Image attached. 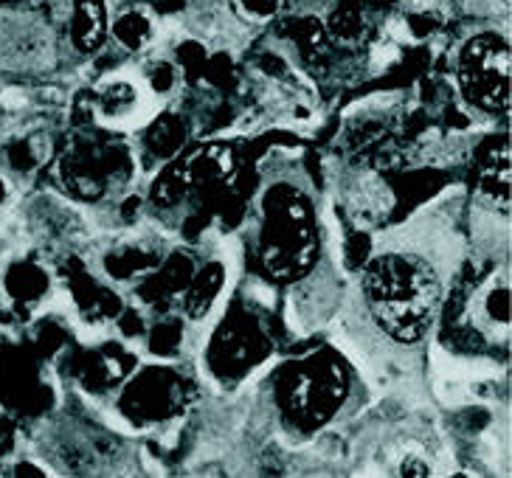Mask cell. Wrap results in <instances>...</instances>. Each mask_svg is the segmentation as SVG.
<instances>
[{
    "label": "cell",
    "mask_w": 512,
    "mask_h": 478,
    "mask_svg": "<svg viewBox=\"0 0 512 478\" xmlns=\"http://www.w3.org/2000/svg\"><path fill=\"white\" fill-rule=\"evenodd\" d=\"M138 76H141V82H144V88H147L152 99H166V96H172L175 90L181 88L183 74L172 57H152Z\"/></svg>",
    "instance_id": "23"
},
{
    "label": "cell",
    "mask_w": 512,
    "mask_h": 478,
    "mask_svg": "<svg viewBox=\"0 0 512 478\" xmlns=\"http://www.w3.org/2000/svg\"><path fill=\"white\" fill-rule=\"evenodd\" d=\"M234 9L245 23L262 26V23H271L282 15L285 0H234Z\"/></svg>",
    "instance_id": "25"
},
{
    "label": "cell",
    "mask_w": 512,
    "mask_h": 478,
    "mask_svg": "<svg viewBox=\"0 0 512 478\" xmlns=\"http://www.w3.org/2000/svg\"><path fill=\"white\" fill-rule=\"evenodd\" d=\"M186 144V121L178 113H161L144 130V152L155 161H172Z\"/></svg>",
    "instance_id": "19"
},
{
    "label": "cell",
    "mask_w": 512,
    "mask_h": 478,
    "mask_svg": "<svg viewBox=\"0 0 512 478\" xmlns=\"http://www.w3.org/2000/svg\"><path fill=\"white\" fill-rule=\"evenodd\" d=\"M3 293L17 307H37L51 296V273L37 259H15L3 270Z\"/></svg>",
    "instance_id": "12"
},
{
    "label": "cell",
    "mask_w": 512,
    "mask_h": 478,
    "mask_svg": "<svg viewBox=\"0 0 512 478\" xmlns=\"http://www.w3.org/2000/svg\"><path fill=\"white\" fill-rule=\"evenodd\" d=\"M186 192H189L186 169H183V161H175L155 175L150 186V200L158 209H172V206L183 203Z\"/></svg>",
    "instance_id": "22"
},
{
    "label": "cell",
    "mask_w": 512,
    "mask_h": 478,
    "mask_svg": "<svg viewBox=\"0 0 512 478\" xmlns=\"http://www.w3.org/2000/svg\"><path fill=\"white\" fill-rule=\"evenodd\" d=\"M268 355L265 335L251 321L228 324L211 346V363L220 374H245Z\"/></svg>",
    "instance_id": "8"
},
{
    "label": "cell",
    "mask_w": 512,
    "mask_h": 478,
    "mask_svg": "<svg viewBox=\"0 0 512 478\" xmlns=\"http://www.w3.org/2000/svg\"><path fill=\"white\" fill-rule=\"evenodd\" d=\"M110 6L107 0H74L68 15V40L76 54L93 57L110 43Z\"/></svg>",
    "instance_id": "9"
},
{
    "label": "cell",
    "mask_w": 512,
    "mask_h": 478,
    "mask_svg": "<svg viewBox=\"0 0 512 478\" xmlns=\"http://www.w3.org/2000/svg\"><path fill=\"white\" fill-rule=\"evenodd\" d=\"M161 254L150 248L144 239L136 242H119L102 256V270L113 284H133L136 279H144L147 273L158 268Z\"/></svg>",
    "instance_id": "15"
},
{
    "label": "cell",
    "mask_w": 512,
    "mask_h": 478,
    "mask_svg": "<svg viewBox=\"0 0 512 478\" xmlns=\"http://www.w3.org/2000/svg\"><path fill=\"white\" fill-rule=\"evenodd\" d=\"M136 369V355L124 344H105L93 349L82 363V380L88 389L105 391L110 386H121Z\"/></svg>",
    "instance_id": "14"
},
{
    "label": "cell",
    "mask_w": 512,
    "mask_h": 478,
    "mask_svg": "<svg viewBox=\"0 0 512 478\" xmlns=\"http://www.w3.org/2000/svg\"><path fill=\"white\" fill-rule=\"evenodd\" d=\"M9 192H12V186H9V180L0 175V209L6 206V200H9Z\"/></svg>",
    "instance_id": "28"
},
{
    "label": "cell",
    "mask_w": 512,
    "mask_h": 478,
    "mask_svg": "<svg viewBox=\"0 0 512 478\" xmlns=\"http://www.w3.org/2000/svg\"><path fill=\"white\" fill-rule=\"evenodd\" d=\"M158 40V17L152 15L147 6L133 3L124 6L116 15H110V43L119 48L121 54L141 57L147 54Z\"/></svg>",
    "instance_id": "10"
},
{
    "label": "cell",
    "mask_w": 512,
    "mask_h": 478,
    "mask_svg": "<svg viewBox=\"0 0 512 478\" xmlns=\"http://www.w3.org/2000/svg\"><path fill=\"white\" fill-rule=\"evenodd\" d=\"M347 397V374L330 355H313L282 374L279 403L302 428H318L338 414Z\"/></svg>",
    "instance_id": "4"
},
{
    "label": "cell",
    "mask_w": 512,
    "mask_h": 478,
    "mask_svg": "<svg viewBox=\"0 0 512 478\" xmlns=\"http://www.w3.org/2000/svg\"><path fill=\"white\" fill-rule=\"evenodd\" d=\"M400 476H431V464L422 462L420 456H406L400 462Z\"/></svg>",
    "instance_id": "26"
},
{
    "label": "cell",
    "mask_w": 512,
    "mask_h": 478,
    "mask_svg": "<svg viewBox=\"0 0 512 478\" xmlns=\"http://www.w3.org/2000/svg\"><path fill=\"white\" fill-rule=\"evenodd\" d=\"M262 265L276 279H296L313 265L318 239L307 197L290 186H276L265 197L262 217Z\"/></svg>",
    "instance_id": "2"
},
{
    "label": "cell",
    "mask_w": 512,
    "mask_h": 478,
    "mask_svg": "<svg viewBox=\"0 0 512 478\" xmlns=\"http://www.w3.org/2000/svg\"><path fill=\"white\" fill-rule=\"evenodd\" d=\"M369 12L363 0H332L321 17L332 45H361L369 34Z\"/></svg>",
    "instance_id": "17"
},
{
    "label": "cell",
    "mask_w": 512,
    "mask_h": 478,
    "mask_svg": "<svg viewBox=\"0 0 512 478\" xmlns=\"http://www.w3.org/2000/svg\"><path fill=\"white\" fill-rule=\"evenodd\" d=\"M133 152L116 141H76L62 155L60 180L68 195L102 200L133 175Z\"/></svg>",
    "instance_id": "5"
},
{
    "label": "cell",
    "mask_w": 512,
    "mask_h": 478,
    "mask_svg": "<svg viewBox=\"0 0 512 478\" xmlns=\"http://www.w3.org/2000/svg\"><path fill=\"white\" fill-rule=\"evenodd\" d=\"M234 150L226 144H211V147H200L192 152L189 158H183V169H186V180L189 189H211L220 186L234 175Z\"/></svg>",
    "instance_id": "16"
},
{
    "label": "cell",
    "mask_w": 512,
    "mask_h": 478,
    "mask_svg": "<svg viewBox=\"0 0 512 478\" xmlns=\"http://www.w3.org/2000/svg\"><path fill=\"white\" fill-rule=\"evenodd\" d=\"M397 26H400V34L406 37L408 43H425V40L437 37L439 29L445 26V15L437 6L414 3V6H408L406 12L397 17Z\"/></svg>",
    "instance_id": "21"
},
{
    "label": "cell",
    "mask_w": 512,
    "mask_h": 478,
    "mask_svg": "<svg viewBox=\"0 0 512 478\" xmlns=\"http://www.w3.org/2000/svg\"><path fill=\"white\" fill-rule=\"evenodd\" d=\"M183 377L164 366H150L124 380L119 394L121 417L136 425H158L183 408Z\"/></svg>",
    "instance_id": "6"
},
{
    "label": "cell",
    "mask_w": 512,
    "mask_h": 478,
    "mask_svg": "<svg viewBox=\"0 0 512 478\" xmlns=\"http://www.w3.org/2000/svg\"><path fill=\"white\" fill-rule=\"evenodd\" d=\"M479 192L493 206L501 203L504 211L510 206V150H507V141H501V147L493 144L484 152L482 169H479Z\"/></svg>",
    "instance_id": "18"
},
{
    "label": "cell",
    "mask_w": 512,
    "mask_h": 478,
    "mask_svg": "<svg viewBox=\"0 0 512 478\" xmlns=\"http://www.w3.org/2000/svg\"><path fill=\"white\" fill-rule=\"evenodd\" d=\"M183 346V321L181 318H161L147 332V349L155 358H172Z\"/></svg>",
    "instance_id": "24"
},
{
    "label": "cell",
    "mask_w": 512,
    "mask_h": 478,
    "mask_svg": "<svg viewBox=\"0 0 512 478\" xmlns=\"http://www.w3.org/2000/svg\"><path fill=\"white\" fill-rule=\"evenodd\" d=\"M369 9H389V6H394L397 0H363Z\"/></svg>",
    "instance_id": "29"
},
{
    "label": "cell",
    "mask_w": 512,
    "mask_h": 478,
    "mask_svg": "<svg viewBox=\"0 0 512 478\" xmlns=\"http://www.w3.org/2000/svg\"><path fill=\"white\" fill-rule=\"evenodd\" d=\"M456 85L467 105L484 113L510 110V40L501 31H479L456 51Z\"/></svg>",
    "instance_id": "3"
},
{
    "label": "cell",
    "mask_w": 512,
    "mask_h": 478,
    "mask_svg": "<svg viewBox=\"0 0 512 478\" xmlns=\"http://www.w3.org/2000/svg\"><path fill=\"white\" fill-rule=\"evenodd\" d=\"M150 93L141 76L130 71H113L96 82L91 93L93 119L105 127H130L150 116Z\"/></svg>",
    "instance_id": "7"
},
{
    "label": "cell",
    "mask_w": 512,
    "mask_h": 478,
    "mask_svg": "<svg viewBox=\"0 0 512 478\" xmlns=\"http://www.w3.org/2000/svg\"><path fill=\"white\" fill-rule=\"evenodd\" d=\"M361 279L375 321L397 344H417L434 327L442 282L425 259L400 251L369 256Z\"/></svg>",
    "instance_id": "1"
},
{
    "label": "cell",
    "mask_w": 512,
    "mask_h": 478,
    "mask_svg": "<svg viewBox=\"0 0 512 478\" xmlns=\"http://www.w3.org/2000/svg\"><path fill=\"white\" fill-rule=\"evenodd\" d=\"M12 476L46 478L48 470H46V467H37V462H31V459H23V462H17L15 467H12Z\"/></svg>",
    "instance_id": "27"
},
{
    "label": "cell",
    "mask_w": 512,
    "mask_h": 478,
    "mask_svg": "<svg viewBox=\"0 0 512 478\" xmlns=\"http://www.w3.org/2000/svg\"><path fill=\"white\" fill-rule=\"evenodd\" d=\"M195 259L189 254H172L158 262V268L144 276L141 282V299L147 304H166L178 301L186 290V284L195 273Z\"/></svg>",
    "instance_id": "13"
},
{
    "label": "cell",
    "mask_w": 512,
    "mask_h": 478,
    "mask_svg": "<svg viewBox=\"0 0 512 478\" xmlns=\"http://www.w3.org/2000/svg\"><path fill=\"white\" fill-rule=\"evenodd\" d=\"M473 324L479 329L510 327V282L507 279H490V284L476 290Z\"/></svg>",
    "instance_id": "20"
},
{
    "label": "cell",
    "mask_w": 512,
    "mask_h": 478,
    "mask_svg": "<svg viewBox=\"0 0 512 478\" xmlns=\"http://www.w3.org/2000/svg\"><path fill=\"white\" fill-rule=\"evenodd\" d=\"M226 282H228V270L220 259H211L206 265H200L192 273V279L186 284L183 290L181 301L183 315L189 321H200L214 310V304L223 299L226 293Z\"/></svg>",
    "instance_id": "11"
}]
</instances>
